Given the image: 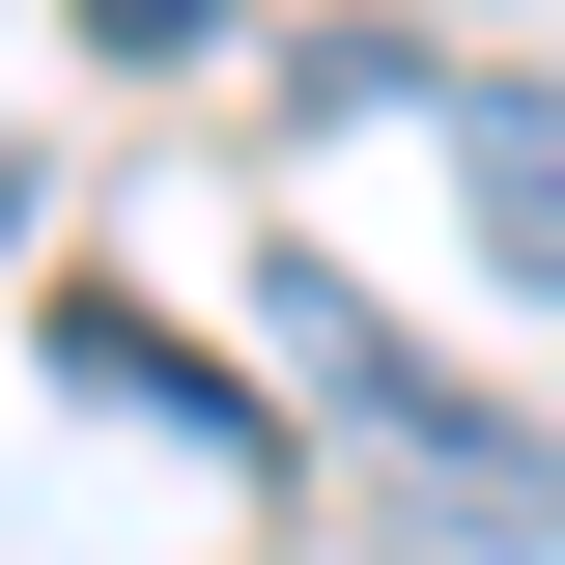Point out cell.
Wrapping results in <instances>:
<instances>
[{
  "label": "cell",
  "instance_id": "cell-1",
  "mask_svg": "<svg viewBox=\"0 0 565 565\" xmlns=\"http://www.w3.org/2000/svg\"><path fill=\"white\" fill-rule=\"evenodd\" d=\"M282 367H311V396H340V424H396L424 481H452V452H509V424L452 396V367H396V311H367V282H311V255H282Z\"/></svg>",
  "mask_w": 565,
  "mask_h": 565
},
{
  "label": "cell",
  "instance_id": "cell-3",
  "mask_svg": "<svg viewBox=\"0 0 565 565\" xmlns=\"http://www.w3.org/2000/svg\"><path fill=\"white\" fill-rule=\"evenodd\" d=\"M57 367H85V396H141V424H226V452H255V396H226L170 311H114V282H57Z\"/></svg>",
  "mask_w": 565,
  "mask_h": 565
},
{
  "label": "cell",
  "instance_id": "cell-2",
  "mask_svg": "<svg viewBox=\"0 0 565 565\" xmlns=\"http://www.w3.org/2000/svg\"><path fill=\"white\" fill-rule=\"evenodd\" d=\"M452 170H481V255L565 282V85H481V114H452Z\"/></svg>",
  "mask_w": 565,
  "mask_h": 565
},
{
  "label": "cell",
  "instance_id": "cell-4",
  "mask_svg": "<svg viewBox=\"0 0 565 565\" xmlns=\"http://www.w3.org/2000/svg\"><path fill=\"white\" fill-rule=\"evenodd\" d=\"M85 29H114V57H199V29H226V0H85Z\"/></svg>",
  "mask_w": 565,
  "mask_h": 565
}]
</instances>
